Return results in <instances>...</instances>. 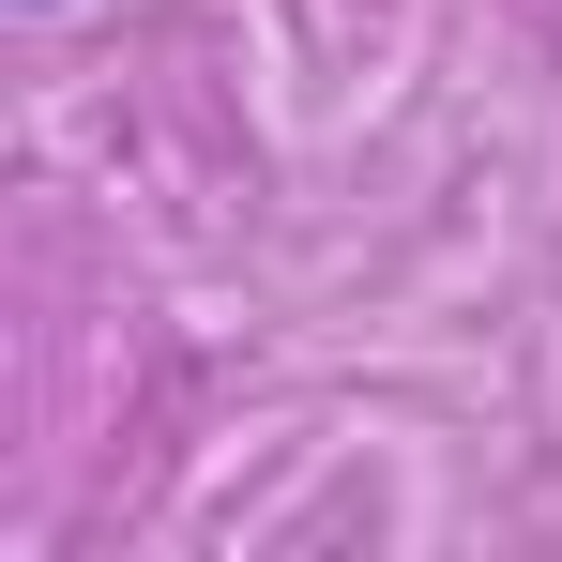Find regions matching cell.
Masks as SVG:
<instances>
[{
	"label": "cell",
	"mask_w": 562,
	"mask_h": 562,
	"mask_svg": "<svg viewBox=\"0 0 562 562\" xmlns=\"http://www.w3.org/2000/svg\"><path fill=\"white\" fill-rule=\"evenodd\" d=\"M15 15H61V0H15Z\"/></svg>",
	"instance_id": "cell-1"
}]
</instances>
